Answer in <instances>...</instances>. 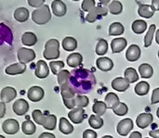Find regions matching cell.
Instances as JSON below:
<instances>
[{"instance_id":"cell-1","label":"cell","mask_w":159,"mask_h":138,"mask_svg":"<svg viewBox=\"0 0 159 138\" xmlns=\"http://www.w3.org/2000/svg\"><path fill=\"white\" fill-rule=\"evenodd\" d=\"M69 84L75 94L83 95L90 92L94 88L96 78L89 70L79 68L72 71Z\"/></svg>"},{"instance_id":"cell-2","label":"cell","mask_w":159,"mask_h":138,"mask_svg":"<svg viewBox=\"0 0 159 138\" xmlns=\"http://www.w3.org/2000/svg\"><path fill=\"white\" fill-rule=\"evenodd\" d=\"M32 19L34 23L38 25H44L51 19L50 8L48 5H43L42 6L34 9L32 12Z\"/></svg>"},{"instance_id":"cell-3","label":"cell","mask_w":159,"mask_h":138,"mask_svg":"<svg viewBox=\"0 0 159 138\" xmlns=\"http://www.w3.org/2000/svg\"><path fill=\"white\" fill-rule=\"evenodd\" d=\"M43 56L48 60L57 59L60 57V43L57 39H49L45 44Z\"/></svg>"},{"instance_id":"cell-4","label":"cell","mask_w":159,"mask_h":138,"mask_svg":"<svg viewBox=\"0 0 159 138\" xmlns=\"http://www.w3.org/2000/svg\"><path fill=\"white\" fill-rule=\"evenodd\" d=\"M108 13V10L107 8L105 7V6H102V5H99V6H96L94 8H92L89 13L88 15L86 16V20L88 22H95L97 19L106 16Z\"/></svg>"},{"instance_id":"cell-5","label":"cell","mask_w":159,"mask_h":138,"mask_svg":"<svg viewBox=\"0 0 159 138\" xmlns=\"http://www.w3.org/2000/svg\"><path fill=\"white\" fill-rule=\"evenodd\" d=\"M17 57L20 63L26 64V63H29V62H32L33 60H34L36 54L33 49L26 48V47H20L17 52Z\"/></svg>"},{"instance_id":"cell-6","label":"cell","mask_w":159,"mask_h":138,"mask_svg":"<svg viewBox=\"0 0 159 138\" xmlns=\"http://www.w3.org/2000/svg\"><path fill=\"white\" fill-rule=\"evenodd\" d=\"M45 96V91L42 87L34 85L29 88L27 92V97L29 98L30 101L33 102H39L44 98Z\"/></svg>"},{"instance_id":"cell-7","label":"cell","mask_w":159,"mask_h":138,"mask_svg":"<svg viewBox=\"0 0 159 138\" xmlns=\"http://www.w3.org/2000/svg\"><path fill=\"white\" fill-rule=\"evenodd\" d=\"M29 103L25 99H18L12 105V110L17 116H24L29 110Z\"/></svg>"},{"instance_id":"cell-8","label":"cell","mask_w":159,"mask_h":138,"mask_svg":"<svg viewBox=\"0 0 159 138\" xmlns=\"http://www.w3.org/2000/svg\"><path fill=\"white\" fill-rule=\"evenodd\" d=\"M2 130L7 135H15L20 130V124L14 119H7L2 123Z\"/></svg>"},{"instance_id":"cell-9","label":"cell","mask_w":159,"mask_h":138,"mask_svg":"<svg viewBox=\"0 0 159 138\" xmlns=\"http://www.w3.org/2000/svg\"><path fill=\"white\" fill-rule=\"evenodd\" d=\"M68 118L73 123L80 124L86 118L85 110L82 108H75L71 110L70 112L68 113Z\"/></svg>"},{"instance_id":"cell-10","label":"cell","mask_w":159,"mask_h":138,"mask_svg":"<svg viewBox=\"0 0 159 138\" xmlns=\"http://www.w3.org/2000/svg\"><path fill=\"white\" fill-rule=\"evenodd\" d=\"M132 129H133V122L131 119L129 118L120 121L116 127L117 133L122 136H127Z\"/></svg>"},{"instance_id":"cell-11","label":"cell","mask_w":159,"mask_h":138,"mask_svg":"<svg viewBox=\"0 0 159 138\" xmlns=\"http://www.w3.org/2000/svg\"><path fill=\"white\" fill-rule=\"evenodd\" d=\"M49 74V69L46 61L40 59L36 62L35 70H34V75L38 79H45Z\"/></svg>"},{"instance_id":"cell-12","label":"cell","mask_w":159,"mask_h":138,"mask_svg":"<svg viewBox=\"0 0 159 138\" xmlns=\"http://www.w3.org/2000/svg\"><path fill=\"white\" fill-rule=\"evenodd\" d=\"M17 97V91L14 87L11 86H7L4 87L1 92H0V98L2 102L5 103H9L12 100H14V98Z\"/></svg>"},{"instance_id":"cell-13","label":"cell","mask_w":159,"mask_h":138,"mask_svg":"<svg viewBox=\"0 0 159 138\" xmlns=\"http://www.w3.org/2000/svg\"><path fill=\"white\" fill-rule=\"evenodd\" d=\"M51 10L57 17H63L67 12V6L61 0H54L51 3Z\"/></svg>"},{"instance_id":"cell-14","label":"cell","mask_w":159,"mask_h":138,"mask_svg":"<svg viewBox=\"0 0 159 138\" xmlns=\"http://www.w3.org/2000/svg\"><path fill=\"white\" fill-rule=\"evenodd\" d=\"M26 71V64L23 63H14L6 68L5 72L7 75H19L24 73Z\"/></svg>"},{"instance_id":"cell-15","label":"cell","mask_w":159,"mask_h":138,"mask_svg":"<svg viewBox=\"0 0 159 138\" xmlns=\"http://www.w3.org/2000/svg\"><path fill=\"white\" fill-rule=\"evenodd\" d=\"M112 87L117 92H125L129 87V82L123 77H117L113 80Z\"/></svg>"},{"instance_id":"cell-16","label":"cell","mask_w":159,"mask_h":138,"mask_svg":"<svg viewBox=\"0 0 159 138\" xmlns=\"http://www.w3.org/2000/svg\"><path fill=\"white\" fill-rule=\"evenodd\" d=\"M153 120L154 118L151 113H141L136 119V123L139 128L144 129L152 123Z\"/></svg>"},{"instance_id":"cell-17","label":"cell","mask_w":159,"mask_h":138,"mask_svg":"<svg viewBox=\"0 0 159 138\" xmlns=\"http://www.w3.org/2000/svg\"><path fill=\"white\" fill-rule=\"evenodd\" d=\"M141 48L137 45H131L126 52V58L129 62L137 61L141 57Z\"/></svg>"},{"instance_id":"cell-18","label":"cell","mask_w":159,"mask_h":138,"mask_svg":"<svg viewBox=\"0 0 159 138\" xmlns=\"http://www.w3.org/2000/svg\"><path fill=\"white\" fill-rule=\"evenodd\" d=\"M96 65L102 71H109L114 68V62L111 58L106 57H101L96 60Z\"/></svg>"},{"instance_id":"cell-19","label":"cell","mask_w":159,"mask_h":138,"mask_svg":"<svg viewBox=\"0 0 159 138\" xmlns=\"http://www.w3.org/2000/svg\"><path fill=\"white\" fill-rule=\"evenodd\" d=\"M156 12L155 7L152 5H146V4H140L138 13L141 17L144 19H150L154 16Z\"/></svg>"},{"instance_id":"cell-20","label":"cell","mask_w":159,"mask_h":138,"mask_svg":"<svg viewBox=\"0 0 159 138\" xmlns=\"http://www.w3.org/2000/svg\"><path fill=\"white\" fill-rule=\"evenodd\" d=\"M127 45H128V42H127V40L125 38H123V37L116 38L111 43L112 52L114 54L120 53V52H122L126 48Z\"/></svg>"},{"instance_id":"cell-21","label":"cell","mask_w":159,"mask_h":138,"mask_svg":"<svg viewBox=\"0 0 159 138\" xmlns=\"http://www.w3.org/2000/svg\"><path fill=\"white\" fill-rule=\"evenodd\" d=\"M7 42L11 44L12 42V32L10 29L3 23H0V45Z\"/></svg>"},{"instance_id":"cell-22","label":"cell","mask_w":159,"mask_h":138,"mask_svg":"<svg viewBox=\"0 0 159 138\" xmlns=\"http://www.w3.org/2000/svg\"><path fill=\"white\" fill-rule=\"evenodd\" d=\"M83 57L80 53H72L67 57V65L71 68H77L82 64Z\"/></svg>"},{"instance_id":"cell-23","label":"cell","mask_w":159,"mask_h":138,"mask_svg":"<svg viewBox=\"0 0 159 138\" xmlns=\"http://www.w3.org/2000/svg\"><path fill=\"white\" fill-rule=\"evenodd\" d=\"M59 130L63 135H70L74 132V126L66 118H61L59 122Z\"/></svg>"},{"instance_id":"cell-24","label":"cell","mask_w":159,"mask_h":138,"mask_svg":"<svg viewBox=\"0 0 159 138\" xmlns=\"http://www.w3.org/2000/svg\"><path fill=\"white\" fill-rule=\"evenodd\" d=\"M29 10L26 7H18L13 13L14 19L19 22H25L29 19Z\"/></svg>"},{"instance_id":"cell-25","label":"cell","mask_w":159,"mask_h":138,"mask_svg":"<svg viewBox=\"0 0 159 138\" xmlns=\"http://www.w3.org/2000/svg\"><path fill=\"white\" fill-rule=\"evenodd\" d=\"M21 43L24 45L33 46L37 43V37L32 32H25L21 36Z\"/></svg>"},{"instance_id":"cell-26","label":"cell","mask_w":159,"mask_h":138,"mask_svg":"<svg viewBox=\"0 0 159 138\" xmlns=\"http://www.w3.org/2000/svg\"><path fill=\"white\" fill-rule=\"evenodd\" d=\"M62 47L65 51H74L77 48V41L75 38L71 37V36H67L62 40Z\"/></svg>"},{"instance_id":"cell-27","label":"cell","mask_w":159,"mask_h":138,"mask_svg":"<svg viewBox=\"0 0 159 138\" xmlns=\"http://www.w3.org/2000/svg\"><path fill=\"white\" fill-rule=\"evenodd\" d=\"M139 72H140L142 78H143V79H149L154 74V69H153V67L150 64L143 63V64L140 65V67H139Z\"/></svg>"},{"instance_id":"cell-28","label":"cell","mask_w":159,"mask_h":138,"mask_svg":"<svg viewBox=\"0 0 159 138\" xmlns=\"http://www.w3.org/2000/svg\"><path fill=\"white\" fill-rule=\"evenodd\" d=\"M131 28L136 34L143 33L147 29V22L143 19H136L133 21Z\"/></svg>"},{"instance_id":"cell-29","label":"cell","mask_w":159,"mask_h":138,"mask_svg":"<svg viewBox=\"0 0 159 138\" xmlns=\"http://www.w3.org/2000/svg\"><path fill=\"white\" fill-rule=\"evenodd\" d=\"M61 95L62 97V99H70L75 98L76 94L75 93L74 89L70 85V84H66L61 86Z\"/></svg>"},{"instance_id":"cell-30","label":"cell","mask_w":159,"mask_h":138,"mask_svg":"<svg viewBox=\"0 0 159 138\" xmlns=\"http://www.w3.org/2000/svg\"><path fill=\"white\" fill-rule=\"evenodd\" d=\"M104 101H105V104L107 106V109H112V110L114 108H116L118 105V103L120 102L118 96L116 94H115V93L107 94L106 97H105Z\"/></svg>"},{"instance_id":"cell-31","label":"cell","mask_w":159,"mask_h":138,"mask_svg":"<svg viewBox=\"0 0 159 138\" xmlns=\"http://www.w3.org/2000/svg\"><path fill=\"white\" fill-rule=\"evenodd\" d=\"M57 125V117L53 114L46 116V119L43 123V127L48 131H53Z\"/></svg>"},{"instance_id":"cell-32","label":"cell","mask_w":159,"mask_h":138,"mask_svg":"<svg viewBox=\"0 0 159 138\" xmlns=\"http://www.w3.org/2000/svg\"><path fill=\"white\" fill-rule=\"evenodd\" d=\"M21 131L26 136H32V135H34L35 133L36 126H35V124L32 121L27 120V121L22 123V124H21Z\"/></svg>"},{"instance_id":"cell-33","label":"cell","mask_w":159,"mask_h":138,"mask_svg":"<svg viewBox=\"0 0 159 138\" xmlns=\"http://www.w3.org/2000/svg\"><path fill=\"white\" fill-rule=\"evenodd\" d=\"M125 28L122 23L120 22H114L109 27V35L111 36H117L123 34Z\"/></svg>"},{"instance_id":"cell-34","label":"cell","mask_w":159,"mask_h":138,"mask_svg":"<svg viewBox=\"0 0 159 138\" xmlns=\"http://www.w3.org/2000/svg\"><path fill=\"white\" fill-rule=\"evenodd\" d=\"M135 93L140 96V97H143V96H146L150 90V84L147 83V82H140L137 84V85L135 86Z\"/></svg>"},{"instance_id":"cell-35","label":"cell","mask_w":159,"mask_h":138,"mask_svg":"<svg viewBox=\"0 0 159 138\" xmlns=\"http://www.w3.org/2000/svg\"><path fill=\"white\" fill-rule=\"evenodd\" d=\"M106 110H107V106L105 102L102 101H95L92 107V111L100 117L106 112Z\"/></svg>"},{"instance_id":"cell-36","label":"cell","mask_w":159,"mask_h":138,"mask_svg":"<svg viewBox=\"0 0 159 138\" xmlns=\"http://www.w3.org/2000/svg\"><path fill=\"white\" fill-rule=\"evenodd\" d=\"M125 78L129 82V84H133L135 82H137L139 80V75L137 71L134 68H128L126 69L125 72H124Z\"/></svg>"},{"instance_id":"cell-37","label":"cell","mask_w":159,"mask_h":138,"mask_svg":"<svg viewBox=\"0 0 159 138\" xmlns=\"http://www.w3.org/2000/svg\"><path fill=\"white\" fill-rule=\"evenodd\" d=\"M96 54L98 56H104L108 51V43L104 39H100L96 45Z\"/></svg>"},{"instance_id":"cell-38","label":"cell","mask_w":159,"mask_h":138,"mask_svg":"<svg viewBox=\"0 0 159 138\" xmlns=\"http://www.w3.org/2000/svg\"><path fill=\"white\" fill-rule=\"evenodd\" d=\"M108 10L111 14L113 15H118L122 12L123 10V5L117 1V0H114L113 2H111L108 6Z\"/></svg>"},{"instance_id":"cell-39","label":"cell","mask_w":159,"mask_h":138,"mask_svg":"<svg viewBox=\"0 0 159 138\" xmlns=\"http://www.w3.org/2000/svg\"><path fill=\"white\" fill-rule=\"evenodd\" d=\"M156 24H152L149 27V30L147 32V33L144 36V46L145 47H149L152 45L153 39H154V35L156 34Z\"/></svg>"},{"instance_id":"cell-40","label":"cell","mask_w":159,"mask_h":138,"mask_svg":"<svg viewBox=\"0 0 159 138\" xmlns=\"http://www.w3.org/2000/svg\"><path fill=\"white\" fill-rule=\"evenodd\" d=\"M64 62L61 60H54L50 61L49 63V69L51 70V72L54 75H58L60 71H61L64 68Z\"/></svg>"},{"instance_id":"cell-41","label":"cell","mask_w":159,"mask_h":138,"mask_svg":"<svg viewBox=\"0 0 159 138\" xmlns=\"http://www.w3.org/2000/svg\"><path fill=\"white\" fill-rule=\"evenodd\" d=\"M57 81L58 84H60V86L69 84V80H70V76H71V72L67 70H62L61 71L59 72V74L57 75Z\"/></svg>"},{"instance_id":"cell-42","label":"cell","mask_w":159,"mask_h":138,"mask_svg":"<svg viewBox=\"0 0 159 138\" xmlns=\"http://www.w3.org/2000/svg\"><path fill=\"white\" fill-rule=\"evenodd\" d=\"M89 123L93 129H100L103 125V120L98 115H91L89 119Z\"/></svg>"},{"instance_id":"cell-43","label":"cell","mask_w":159,"mask_h":138,"mask_svg":"<svg viewBox=\"0 0 159 138\" xmlns=\"http://www.w3.org/2000/svg\"><path fill=\"white\" fill-rule=\"evenodd\" d=\"M75 108H82L83 109L89 105V99L85 95H76L75 97Z\"/></svg>"},{"instance_id":"cell-44","label":"cell","mask_w":159,"mask_h":138,"mask_svg":"<svg viewBox=\"0 0 159 138\" xmlns=\"http://www.w3.org/2000/svg\"><path fill=\"white\" fill-rule=\"evenodd\" d=\"M113 111L117 116H125L129 112V108H128V106L125 103L119 102L118 105L116 108L113 109Z\"/></svg>"},{"instance_id":"cell-45","label":"cell","mask_w":159,"mask_h":138,"mask_svg":"<svg viewBox=\"0 0 159 138\" xmlns=\"http://www.w3.org/2000/svg\"><path fill=\"white\" fill-rule=\"evenodd\" d=\"M32 117H33V119H34V122L36 124H39V125H43L44 121H45V119H46V115H44V114L42 113V111L39 110H34L33 113H32Z\"/></svg>"},{"instance_id":"cell-46","label":"cell","mask_w":159,"mask_h":138,"mask_svg":"<svg viewBox=\"0 0 159 138\" xmlns=\"http://www.w3.org/2000/svg\"><path fill=\"white\" fill-rule=\"evenodd\" d=\"M96 6V2L95 0H84L82 2L81 7L84 11L86 12H89L92 8H94Z\"/></svg>"},{"instance_id":"cell-47","label":"cell","mask_w":159,"mask_h":138,"mask_svg":"<svg viewBox=\"0 0 159 138\" xmlns=\"http://www.w3.org/2000/svg\"><path fill=\"white\" fill-rule=\"evenodd\" d=\"M45 1L46 0H27L28 5H30L31 6L35 7V8H38V7L42 6L44 5Z\"/></svg>"},{"instance_id":"cell-48","label":"cell","mask_w":159,"mask_h":138,"mask_svg":"<svg viewBox=\"0 0 159 138\" xmlns=\"http://www.w3.org/2000/svg\"><path fill=\"white\" fill-rule=\"evenodd\" d=\"M63 100V104L65 105V107L69 110H73L75 108V98H70V99H62Z\"/></svg>"},{"instance_id":"cell-49","label":"cell","mask_w":159,"mask_h":138,"mask_svg":"<svg viewBox=\"0 0 159 138\" xmlns=\"http://www.w3.org/2000/svg\"><path fill=\"white\" fill-rule=\"evenodd\" d=\"M83 138H97V133L93 130L88 129V130L84 131Z\"/></svg>"},{"instance_id":"cell-50","label":"cell","mask_w":159,"mask_h":138,"mask_svg":"<svg viewBox=\"0 0 159 138\" xmlns=\"http://www.w3.org/2000/svg\"><path fill=\"white\" fill-rule=\"evenodd\" d=\"M159 102V88H156L153 91L152 97H151V103L152 104H157Z\"/></svg>"},{"instance_id":"cell-51","label":"cell","mask_w":159,"mask_h":138,"mask_svg":"<svg viewBox=\"0 0 159 138\" xmlns=\"http://www.w3.org/2000/svg\"><path fill=\"white\" fill-rule=\"evenodd\" d=\"M6 115V103L0 101V119Z\"/></svg>"},{"instance_id":"cell-52","label":"cell","mask_w":159,"mask_h":138,"mask_svg":"<svg viewBox=\"0 0 159 138\" xmlns=\"http://www.w3.org/2000/svg\"><path fill=\"white\" fill-rule=\"evenodd\" d=\"M38 138H56V137H55V136H54L53 134H51V133H48V132H45V133L41 134Z\"/></svg>"},{"instance_id":"cell-53","label":"cell","mask_w":159,"mask_h":138,"mask_svg":"<svg viewBox=\"0 0 159 138\" xmlns=\"http://www.w3.org/2000/svg\"><path fill=\"white\" fill-rule=\"evenodd\" d=\"M149 136H152V138H159V129L150 131L149 132Z\"/></svg>"},{"instance_id":"cell-54","label":"cell","mask_w":159,"mask_h":138,"mask_svg":"<svg viewBox=\"0 0 159 138\" xmlns=\"http://www.w3.org/2000/svg\"><path fill=\"white\" fill-rule=\"evenodd\" d=\"M129 138H143V136L140 132H133L129 136Z\"/></svg>"},{"instance_id":"cell-55","label":"cell","mask_w":159,"mask_h":138,"mask_svg":"<svg viewBox=\"0 0 159 138\" xmlns=\"http://www.w3.org/2000/svg\"><path fill=\"white\" fill-rule=\"evenodd\" d=\"M152 6L156 10H159V0H152Z\"/></svg>"},{"instance_id":"cell-56","label":"cell","mask_w":159,"mask_h":138,"mask_svg":"<svg viewBox=\"0 0 159 138\" xmlns=\"http://www.w3.org/2000/svg\"><path fill=\"white\" fill-rule=\"evenodd\" d=\"M99 2H100V4H101V5H102V6H106V5H108V4H109L110 0H99Z\"/></svg>"},{"instance_id":"cell-57","label":"cell","mask_w":159,"mask_h":138,"mask_svg":"<svg viewBox=\"0 0 159 138\" xmlns=\"http://www.w3.org/2000/svg\"><path fill=\"white\" fill-rule=\"evenodd\" d=\"M156 41H157V43L159 45V29L157 31V32H156Z\"/></svg>"},{"instance_id":"cell-58","label":"cell","mask_w":159,"mask_h":138,"mask_svg":"<svg viewBox=\"0 0 159 138\" xmlns=\"http://www.w3.org/2000/svg\"><path fill=\"white\" fill-rule=\"evenodd\" d=\"M102 138H114L113 136H102Z\"/></svg>"},{"instance_id":"cell-59","label":"cell","mask_w":159,"mask_h":138,"mask_svg":"<svg viewBox=\"0 0 159 138\" xmlns=\"http://www.w3.org/2000/svg\"><path fill=\"white\" fill-rule=\"evenodd\" d=\"M157 118L159 119V108L157 109Z\"/></svg>"},{"instance_id":"cell-60","label":"cell","mask_w":159,"mask_h":138,"mask_svg":"<svg viewBox=\"0 0 159 138\" xmlns=\"http://www.w3.org/2000/svg\"><path fill=\"white\" fill-rule=\"evenodd\" d=\"M0 138H6L5 136H0Z\"/></svg>"},{"instance_id":"cell-61","label":"cell","mask_w":159,"mask_h":138,"mask_svg":"<svg viewBox=\"0 0 159 138\" xmlns=\"http://www.w3.org/2000/svg\"><path fill=\"white\" fill-rule=\"evenodd\" d=\"M73 1H79V0H73Z\"/></svg>"},{"instance_id":"cell-62","label":"cell","mask_w":159,"mask_h":138,"mask_svg":"<svg viewBox=\"0 0 159 138\" xmlns=\"http://www.w3.org/2000/svg\"><path fill=\"white\" fill-rule=\"evenodd\" d=\"M158 58H159V51H158Z\"/></svg>"},{"instance_id":"cell-63","label":"cell","mask_w":159,"mask_h":138,"mask_svg":"<svg viewBox=\"0 0 159 138\" xmlns=\"http://www.w3.org/2000/svg\"><path fill=\"white\" fill-rule=\"evenodd\" d=\"M145 138H148V137H145Z\"/></svg>"}]
</instances>
